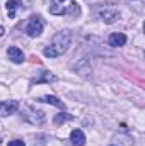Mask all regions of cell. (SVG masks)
I'll return each mask as SVG.
<instances>
[{
	"mask_svg": "<svg viewBox=\"0 0 145 146\" xmlns=\"http://www.w3.org/2000/svg\"><path fill=\"white\" fill-rule=\"evenodd\" d=\"M19 7H21V5H19L17 0H9V2L5 3V9H7V15H9V19H14V17H15V12H17Z\"/></svg>",
	"mask_w": 145,
	"mask_h": 146,
	"instance_id": "9",
	"label": "cell"
},
{
	"mask_svg": "<svg viewBox=\"0 0 145 146\" xmlns=\"http://www.w3.org/2000/svg\"><path fill=\"white\" fill-rule=\"evenodd\" d=\"M44 29V22L39 15H31L29 17V22L26 26V34L29 37H38Z\"/></svg>",
	"mask_w": 145,
	"mask_h": 146,
	"instance_id": "3",
	"label": "cell"
},
{
	"mask_svg": "<svg viewBox=\"0 0 145 146\" xmlns=\"http://www.w3.org/2000/svg\"><path fill=\"white\" fill-rule=\"evenodd\" d=\"M5 34V29H3V26H0V37Z\"/></svg>",
	"mask_w": 145,
	"mask_h": 146,
	"instance_id": "15",
	"label": "cell"
},
{
	"mask_svg": "<svg viewBox=\"0 0 145 146\" xmlns=\"http://www.w3.org/2000/svg\"><path fill=\"white\" fill-rule=\"evenodd\" d=\"M31 114H33V117H28L33 124H43L44 122V112H41V110H31Z\"/></svg>",
	"mask_w": 145,
	"mask_h": 146,
	"instance_id": "11",
	"label": "cell"
},
{
	"mask_svg": "<svg viewBox=\"0 0 145 146\" xmlns=\"http://www.w3.org/2000/svg\"><path fill=\"white\" fill-rule=\"evenodd\" d=\"M39 102H46V104H51V106H56V107H63V102L55 95H44V97L39 99Z\"/></svg>",
	"mask_w": 145,
	"mask_h": 146,
	"instance_id": "10",
	"label": "cell"
},
{
	"mask_svg": "<svg viewBox=\"0 0 145 146\" xmlns=\"http://www.w3.org/2000/svg\"><path fill=\"white\" fill-rule=\"evenodd\" d=\"M7 56H9V60H10L12 63H15V65H21V63H24V60H26L22 49L17 48V46H10V48L7 49Z\"/></svg>",
	"mask_w": 145,
	"mask_h": 146,
	"instance_id": "6",
	"label": "cell"
},
{
	"mask_svg": "<svg viewBox=\"0 0 145 146\" xmlns=\"http://www.w3.org/2000/svg\"><path fill=\"white\" fill-rule=\"evenodd\" d=\"M0 141H2V139H0Z\"/></svg>",
	"mask_w": 145,
	"mask_h": 146,
	"instance_id": "16",
	"label": "cell"
},
{
	"mask_svg": "<svg viewBox=\"0 0 145 146\" xmlns=\"http://www.w3.org/2000/svg\"><path fill=\"white\" fill-rule=\"evenodd\" d=\"M7 146H26V145H24V141H21V139H12V141H9Z\"/></svg>",
	"mask_w": 145,
	"mask_h": 146,
	"instance_id": "13",
	"label": "cell"
},
{
	"mask_svg": "<svg viewBox=\"0 0 145 146\" xmlns=\"http://www.w3.org/2000/svg\"><path fill=\"white\" fill-rule=\"evenodd\" d=\"M67 119H70V115H56L55 122H62V121H67Z\"/></svg>",
	"mask_w": 145,
	"mask_h": 146,
	"instance_id": "14",
	"label": "cell"
},
{
	"mask_svg": "<svg viewBox=\"0 0 145 146\" xmlns=\"http://www.w3.org/2000/svg\"><path fill=\"white\" fill-rule=\"evenodd\" d=\"M19 109V102L17 100H2L0 102V117H7L15 114Z\"/></svg>",
	"mask_w": 145,
	"mask_h": 146,
	"instance_id": "5",
	"label": "cell"
},
{
	"mask_svg": "<svg viewBox=\"0 0 145 146\" xmlns=\"http://www.w3.org/2000/svg\"><path fill=\"white\" fill-rule=\"evenodd\" d=\"M108 42L113 48H121V46L126 44V36L123 33H111L108 37Z\"/></svg>",
	"mask_w": 145,
	"mask_h": 146,
	"instance_id": "7",
	"label": "cell"
},
{
	"mask_svg": "<svg viewBox=\"0 0 145 146\" xmlns=\"http://www.w3.org/2000/svg\"><path fill=\"white\" fill-rule=\"evenodd\" d=\"M70 141L73 146H84L85 145V134L80 129H73L70 133Z\"/></svg>",
	"mask_w": 145,
	"mask_h": 146,
	"instance_id": "8",
	"label": "cell"
},
{
	"mask_svg": "<svg viewBox=\"0 0 145 146\" xmlns=\"http://www.w3.org/2000/svg\"><path fill=\"white\" fill-rule=\"evenodd\" d=\"M97 15L106 24H113V22H116L119 19V12L116 9H113V7H103V9H99L97 10Z\"/></svg>",
	"mask_w": 145,
	"mask_h": 146,
	"instance_id": "4",
	"label": "cell"
},
{
	"mask_svg": "<svg viewBox=\"0 0 145 146\" xmlns=\"http://www.w3.org/2000/svg\"><path fill=\"white\" fill-rule=\"evenodd\" d=\"M70 42H72V34H70V31H60V33H56V34L53 36L51 44L43 49V54H44L46 58H58V56H62V54L68 49Z\"/></svg>",
	"mask_w": 145,
	"mask_h": 146,
	"instance_id": "1",
	"label": "cell"
},
{
	"mask_svg": "<svg viewBox=\"0 0 145 146\" xmlns=\"http://www.w3.org/2000/svg\"><path fill=\"white\" fill-rule=\"evenodd\" d=\"M48 10L51 15H77L79 5L75 0H50Z\"/></svg>",
	"mask_w": 145,
	"mask_h": 146,
	"instance_id": "2",
	"label": "cell"
},
{
	"mask_svg": "<svg viewBox=\"0 0 145 146\" xmlns=\"http://www.w3.org/2000/svg\"><path fill=\"white\" fill-rule=\"evenodd\" d=\"M56 80V76L55 75H51L50 72H44L43 73V78H38L36 83H39V82H55Z\"/></svg>",
	"mask_w": 145,
	"mask_h": 146,
	"instance_id": "12",
	"label": "cell"
}]
</instances>
